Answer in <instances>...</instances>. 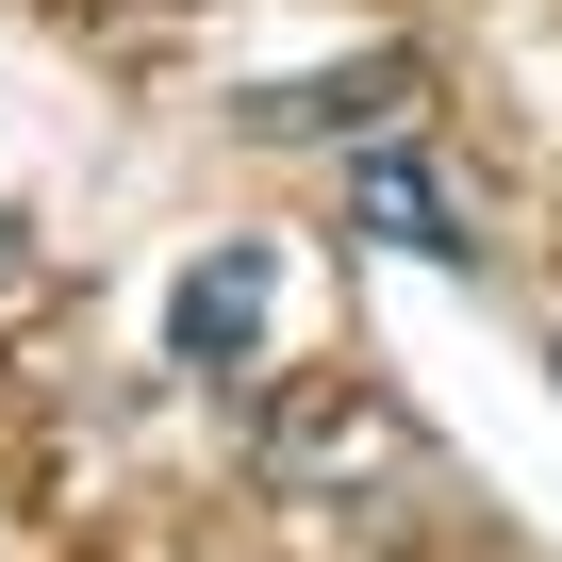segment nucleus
Here are the masks:
<instances>
[{"instance_id":"obj_3","label":"nucleus","mask_w":562,"mask_h":562,"mask_svg":"<svg viewBox=\"0 0 562 562\" xmlns=\"http://www.w3.org/2000/svg\"><path fill=\"white\" fill-rule=\"evenodd\" d=\"M397 100H414V67H397V50H364V67H315V83H248V100H232V133L299 149V133H364V116H397Z\"/></svg>"},{"instance_id":"obj_4","label":"nucleus","mask_w":562,"mask_h":562,"mask_svg":"<svg viewBox=\"0 0 562 562\" xmlns=\"http://www.w3.org/2000/svg\"><path fill=\"white\" fill-rule=\"evenodd\" d=\"M0 281H18V215H0Z\"/></svg>"},{"instance_id":"obj_1","label":"nucleus","mask_w":562,"mask_h":562,"mask_svg":"<svg viewBox=\"0 0 562 562\" xmlns=\"http://www.w3.org/2000/svg\"><path fill=\"white\" fill-rule=\"evenodd\" d=\"M265 315H281V248H265V232H215V248L166 281V364H182V381H248V364H265Z\"/></svg>"},{"instance_id":"obj_2","label":"nucleus","mask_w":562,"mask_h":562,"mask_svg":"<svg viewBox=\"0 0 562 562\" xmlns=\"http://www.w3.org/2000/svg\"><path fill=\"white\" fill-rule=\"evenodd\" d=\"M348 232H364V248H414V265H480L463 199H447L414 149H348Z\"/></svg>"}]
</instances>
